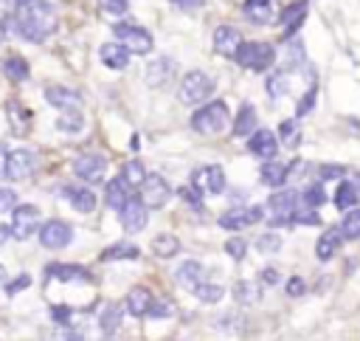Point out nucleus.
I'll return each mask as SVG.
<instances>
[{
    "label": "nucleus",
    "mask_w": 360,
    "mask_h": 341,
    "mask_svg": "<svg viewBox=\"0 0 360 341\" xmlns=\"http://www.w3.org/2000/svg\"><path fill=\"white\" fill-rule=\"evenodd\" d=\"M14 31L25 37L28 42H42L56 31L53 8L42 0H28L25 6H17L14 11Z\"/></svg>",
    "instance_id": "obj_1"
},
{
    "label": "nucleus",
    "mask_w": 360,
    "mask_h": 341,
    "mask_svg": "<svg viewBox=\"0 0 360 341\" xmlns=\"http://www.w3.org/2000/svg\"><path fill=\"white\" fill-rule=\"evenodd\" d=\"M211 93H214V79H211L208 73H202V70H188V73L183 76L180 87H177V99H180L183 104H188V107L202 104Z\"/></svg>",
    "instance_id": "obj_2"
},
{
    "label": "nucleus",
    "mask_w": 360,
    "mask_h": 341,
    "mask_svg": "<svg viewBox=\"0 0 360 341\" xmlns=\"http://www.w3.org/2000/svg\"><path fill=\"white\" fill-rule=\"evenodd\" d=\"M233 59H236L242 68L262 73V70H267V68L276 62V51H273L270 42H242V45L236 48Z\"/></svg>",
    "instance_id": "obj_3"
},
{
    "label": "nucleus",
    "mask_w": 360,
    "mask_h": 341,
    "mask_svg": "<svg viewBox=\"0 0 360 341\" xmlns=\"http://www.w3.org/2000/svg\"><path fill=\"white\" fill-rule=\"evenodd\" d=\"M191 127L202 135H217L228 127V104L225 101H208L191 116Z\"/></svg>",
    "instance_id": "obj_4"
},
{
    "label": "nucleus",
    "mask_w": 360,
    "mask_h": 341,
    "mask_svg": "<svg viewBox=\"0 0 360 341\" xmlns=\"http://www.w3.org/2000/svg\"><path fill=\"white\" fill-rule=\"evenodd\" d=\"M112 31H115V37L121 39V45H124L129 54L146 56V54L152 51V34H149L146 28H138V25H132V23H118Z\"/></svg>",
    "instance_id": "obj_5"
},
{
    "label": "nucleus",
    "mask_w": 360,
    "mask_h": 341,
    "mask_svg": "<svg viewBox=\"0 0 360 341\" xmlns=\"http://www.w3.org/2000/svg\"><path fill=\"white\" fill-rule=\"evenodd\" d=\"M138 189H141V200H143L146 209H160V206L169 200V194H172L166 178H163V175H155V172L143 175V180H141Z\"/></svg>",
    "instance_id": "obj_6"
},
{
    "label": "nucleus",
    "mask_w": 360,
    "mask_h": 341,
    "mask_svg": "<svg viewBox=\"0 0 360 341\" xmlns=\"http://www.w3.org/2000/svg\"><path fill=\"white\" fill-rule=\"evenodd\" d=\"M73 172L84 183H101L104 180V172H107V158L98 155V152H84V155L76 158Z\"/></svg>",
    "instance_id": "obj_7"
},
{
    "label": "nucleus",
    "mask_w": 360,
    "mask_h": 341,
    "mask_svg": "<svg viewBox=\"0 0 360 341\" xmlns=\"http://www.w3.org/2000/svg\"><path fill=\"white\" fill-rule=\"evenodd\" d=\"M37 223H39V209L37 206H14V211H11V237L14 240H28L31 234H34V228H37Z\"/></svg>",
    "instance_id": "obj_8"
},
{
    "label": "nucleus",
    "mask_w": 360,
    "mask_h": 341,
    "mask_svg": "<svg viewBox=\"0 0 360 341\" xmlns=\"http://www.w3.org/2000/svg\"><path fill=\"white\" fill-rule=\"evenodd\" d=\"M270 209H273L270 225H284V223H290L292 211L298 209V192H292V189L276 192V194L270 197Z\"/></svg>",
    "instance_id": "obj_9"
},
{
    "label": "nucleus",
    "mask_w": 360,
    "mask_h": 341,
    "mask_svg": "<svg viewBox=\"0 0 360 341\" xmlns=\"http://www.w3.org/2000/svg\"><path fill=\"white\" fill-rule=\"evenodd\" d=\"M118 211H121V225L127 234H138L141 228H146V206L141 197H127V203Z\"/></svg>",
    "instance_id": "obj_10"
},
{
    "label": "nucleus",
    "mask_w": 360,
    "mask_h": 341,
    "mask_svg": "<svg viewBox=\"0 0 360 341\" xmlns=\"http://www.w3.org/2000/svg\"><path fill=\"white\" fill-rule=\"evenodd\" d=\"M264 217V209L262 206H248V209H231L219 217V225L228 228V231H242L248 225H253L256 220Z\"/></svg>",
    "instance_id": "obj_11"
},
{
    "label": "nucleus",
    "mask_w": 360,
    "mask_h": 341,
    "mask_svg": "<svg viewBox=\"0 0 360 341\" xmlns=\"http://www.w3.org/2000/svg\"><path fill=\"white\" fill-rule=\"evenodd\" d=\"M34 152L31 149H11L6 161V178L8 180H25L34 172Z\"/></svg>",
    "instance_id": "obj_12"
},
{
    "label": "nucleus",
    "mask_w": 360,
    "mask_h": 341,
    "mask_svg": "<svg viewBox=\"0 0 360 341\" xmlns=\"http://www.w3.org/2000/svg\"><path fill=\"white\" fill-rule=\"evenodd\" d=\"M70 237H73V231L65 220H48L39 231V242L45 248H65L70 242Z\"/></svg>",
    "instance_id": "obj_13"
},
{
    "label": "nucleus",
    "mask_w": 360,
    "mask_h": 341,
    "mask_svg": "<svg viewBox=\"0 0 360 341\" xmlns=\"http://www.w3.org/2000/svg\"><path fill=\"white\" fill-rule=\"evenodd\" d=\"M194 186L197 189H202L205 194H219V192H225V172H222V166H202V169H197L194 172Z\"/></svg>",
    "instance_id": "obj_14"
},
{
    "label": "nucleus",
    "mask_w": 360,
    "mask_h": 341,
    "mask_svg": "<svg viewBox=\"0 0 360 341\" xmlns=\"http://www.w3.org/2000/svg\"><path fill=\"white\" fill-rule=\"evenodd\" d=\"M239 45H242V34H239L236 28L219 25V28L214 31V51H217L219 56H231V59H233V54H236Z\"/></svg>",
    "instance_id": "obj_15"
},
{
    "label": "nucleus",
    "mask_w": 360,
    "mask_h": 341,
    "mask_svg": "<svg viewBox=\"0 0 360 341\" xmlns=\"http://www.w3.org/2000/svg\"><path fill=\"white\" fill-rule=\"evenodd\" d=\"M45 99H48V104L56 107L59 113H65V110H79V107H82V96H79L76 90H70V87H48V90H45Z\"/></svg>",
    "instance_id": "obj_16"
},
{
    "label": "nucleus",
    "mask_w": 360,
    "mask_h": 341,
    "mask_svg": "<svg viewBox=\"0 0 360 341\" xmlns=\"http://www.w3.org/2000/svg\"><path fill=\"white\" fill-rule=\"evenodd\" d=\"M248 149L256 155V158H273L276 152H278V144H276V135L270 132V130H256L253 135H250V141H248Z\"/></svg>",
    "instance_id": "obj_17"
},
{
    "label": "nucleus",
    "mask_w": 360,
    "mask_h": 341,
    "mask_svg": "<svg viewBox=\"0 0 360 341\" xmlns=\"http://www.w3.org/2000/svg\"><path fill=\"white\" fill-rule=\"evenodd\" d=\"M174 279H177V285H180V287H186V290H191V293H194V287H197L200 282H205V268H202L197 259H186V262L177 268Z\"/></svg>",
    "instance_id": "obj_18"
},
{
    "label": "nucleus",
    "mask_w": 360,
    "mask_h": 341,
    "mask_svg": "<svg viewBox=\"0 0 360 341\" xmlns=\"http://www.w3.org/2000/svg\"><path fill=\"white\" fill-rule=\"evenodd\" d=\"M172 76H174V62H172L169 56H158L155 62L146 65V82H149L152 87L166 85Z\"/></svg>",
    "instance_id": "obj_19"
},
{
    "label": "nucleus",
    "mask_w": 360,
    "mask_h": 341,
    "mask_svg": "<svg viewBox=\"0 0 360 341\" xmlns=\"http://www.w3.org/2000/svg\"><path fill=\"white\" fill-rule=\"evenodd\" d=\"M98 56H101V62H104L107 68H112V70H124V68L129 65V51H127L121 42H107V45H101Z\"/></svg>",
    "instance_id": "obj_20"
},
{
    "label": "nucleus",
    "mask_w": 360,
    "mask_h": 341,
    "mask_svg": "<svg viewBox=\"0 0 360 341\" xmlns=\"http://www.w3.org/2000/svg\"><path fill=\"white\" fill-rule=\"evenodd\" d=\"M62 194L70 200V206L79 211V214H90L96 209V194L90 189H79V186H65Z\"/></svg>",
    "instance_id": "obj_21"
},
{
    "label": "nucleus",
    "mask_w": 360,
    "mask_h": 341,
    "mask_svg": "<svg viewBox=\"0 0 360 341\" xmlns=\"http://www.w3.org/2000/svg\"><path fill=\"white\" fill-rule=\"evenodd\" d=\"M340 240H343L340 228H326V231L321 234L318 245H315V254H318V259H321V262L332 259V256H335V251L340 248Z\"/></svg>",
    "instance_id": "obj_22"
},
{
    "label": "nucleus",
    "mask_w": 360,
    "mask_h": 341,
    "mask_svg": "<svg viewBox=\"0 0 360 341\" xmlns=\"http://www.w3.org/2000/svg\"><path fill=\"white\" fill-rule=\"evenodd\" d=\"M304 14H307V0H295L292 6H287L281 11V25H284V34H292L301 23H304Z\"/></svg>",
    "instance_id": "obj_23"
},
{
    "label": "nucleus",
    "mask_w": 360,
    "mask_h": 341,
    "mask_svg": "<svg viewBox=\"0 0 360 341\" xmlns=\"http://www.w3.org/2000/svg\"><path fill=\"white\" fill-rule=\"evenodd\" d=\"M360 203V186L354 183V180H343L340 186H338V194H335V206L338 209H343V211H349L352 206H357Z\"/></svg>",
    "instance_id": "obj_24"
},
{
    "label": "nucleus",
    "mask_w": 360,
    "mask_h": 341,
    "mask_svg": "<svg viewBox=\"0 0 360 341\" xmlns=\"http://www.w3.org/2000/svg\"><path fill=\"white\" fill-rule=\"evenodd\" d=\"M287 172H290V166L287 163H278V161H270L267 158V163L262 166V183L264 186H281L284 180H287Z\"/></svg>",
    "instance_id": "obj_25"
},
{
    "label": "nucleus",
    "mask_w": 360,
    "mask_h": 341,
    "mask_svg": "<svg viewBox=\"0 0 360 341\" xmlns=\"http://www.w3.org/2000/svg\"><path fill=\"white\" fill-rule=\"evenodd\" d=\"M149 304H152V296H149L146 287H132L127 293V310H129V316H146Z\"/></svg>",
    "instance_id": "obj_26"
},
{
    "label": "nucleus",
    "mask_w": 360,
    "mask_h": 341,
    "mask_svg": "<svg viewBox=\"0 0 360 341\" xmlns=\"http://www.w3.org/2000/svg\"><path fill=\"white\" fill-rule=\"evenodd\" d=\"M256 130V110L250 104H242V110L236 113V121H233V135L236 138H245Z\"/></svg>",
    "instance_id": "obj_27"
},
{
    "label": "nucleus",
    "mask_w": 360,
    "mask_h": 341,
    "mask_svg": "<svg viewBox=\"0 0 360 341\" xmlns=\"http://www.w3.org/2000/svg\"><path fill=\"white\" fill-rule=\"evenodd\" d=\"M245 14H248L253 23L267 25V23L273 20V0H248V3H245Z\"/></svg>",
    "instance_id": "obj_28"
},
{
    "label": "nucleus",
    "mask_w": 360,
    "mask_h": 341,
    "mask_svg": "<svg viewBox=\"0 0 360 341\" xmlns=\"http://www.w3.org/2000/svg\"><path fill=\"white\" fill-rule=\"evenodd\" d=\"M233 299H236V304L250 307V304H256V302L262 299V290H259V285H253V282H236V285H233Z\"/></svg>",
    "instance_id": "obj_29"
},
{
    "label": "nucleus",
    "mask_w": 360,
    "mask_h": 341,
    "mask_svg": "<svg viewBox=\"0 0 360 341\" xmlns=\"http://www.w3.org/2000/svg\"><path fill=\"white\" fill-rule=\"evenodd\" d=\"M107 206H112V209H121L124 203H127V197H129V186L121 180V178H115V180H110L107 183Z\"/></svg>",
    "instance_id": "obj_30"
},
{
    "label": "nucleus",
    "mask_w": 360,
    "mask_h": 341,
    "mask_svg": "<svg viewBox=\"0 0 360 341\" xmlns=\"http://www.w3.org/2000/svg\"><path fill=\"white\" fill-rule=\"evenodd\" d=\"M3 73H6L11 82H22V79H28V62H25L22 56H8V59L3 62Z\"/></svg>",
    "instance_id": "obj_31"
},
{
    "label": "nucleus",
    "mask_w": 360,
    "mask_h": 341,
    "mask_svg": "<svg viewBox=\"0 0 360 341\" xmlns=\"http://www.w3.org/2000/svg\"><path fill=\"white\" fill-rule=\"evenodd\" d=\"M152 251H155L158 256L169 259V256H174V254L180 251V242H177V237H172V234H160V237H155Z\"/></svg>",
    "instance_id": "obj_32"
},
{
    "label": "nucleus",
    "mask_w": 360,
    "mask_h": 341,
    "mask_svg": "<svg viewBox=\"0 0 360 341\" xmlns=\"http://www.w3.org/2000/svg\"><path fill=\"white\" fill-rule=\"evenodd\" d=\"M143 163L141 161H127L124 166H121V180L132 189V186H141V180H143Z\"/></svg>",
    "instance_id": "obj_33"
},
{
    "label": "nucleus",
    "mask_w": 360,
    "mask_h": 341,
    "mask_svg": "<svg viewBox=\"0 0 360 341\" xmlns=\"http://www.w3.org/2000/svg\"><path fill=\"white\" fill-rule=\"evenodd\" d=\"M48 276H56V279H87V271L79 268V265H48Z\"/></svg>",
    "instance_id": "obj_34"
},
{
    "label": "nucleus",
    "mask_w": 360,
    "mask_h": 341,
    "mask_svg": "<svg viewBox=\"0 0 360 341\" xmlns=\"http://www.w3.org/2000/svg\"><path fill=\"white\" fill-rule=\"evenodd\" d=\"M194 296H197L200 302H205V304H214V302H219V299L225 296V290H222L219 285H214V282H200V285L194 287Z\"/></svg>",
    "instance_id": "obj_35"
},
{
    "label": "nucleus",
    "mask_w": 360,
    "mask_h": 341,
    "mask_svg": "<svg viewBox=\"0 0 360 341\" xmlns=\"http://www.w3.org/2000/svg\"><path fill=\"white\" fill-rule=\"evenodd\" d=\"M340 234H343V240H357L360 237V209H349V214L340 223Z\"/></svg>",
    "instance_id": "obj_36"
},
{
    "label": "nucleus",
    "mask_w": 360,
    "mask_h": 341,
    "mask_svg": "<svg viewBox=\"0 0 360 341\" xmlns=\"http://www.w3.org/2000/svg\"><path fill=\"white\" fill-rule=\"evenodd\" d=\"M138 256V248L132 245V242H118V245H112V248H107V251H101V259H135Z\"/></svg>",
    "instance_id": "obj_37"
},
{
    "label": "nucleus",
    "mask_w": 360,
    "mask_h": 341,
    "mask_svg": "<svg viewBox=\"0 0 360 341\" xmlns=\"http://www.w3.org/2000/svg\"><path fill=\"white\" fill-rule=\"evenodd\" d=\"M118 318H121V310H118L115 304H107V307L101 310V318H98L101 333H104V335H112L115 327H118Z\"/></svg>",
    "instance_id": "obj_38"
},
{
    "label": "nucleus",
    "mask_w": 360,
    "mask_h": 341,
    "mask_svg": "<svg viewBox=\"0 0 360 341\" xmlns=\"http://www.w3.org/2000/svg\"><path fill=\"white\" fill-rule=\"evenodd\" d=\"M56 127L65 130V132H79V130H82V116H79V110H65V113L59 116Z\"/></svg>",
    "instance_id": "obj_39"
},
{
    "label": "nucleus",
    "mask_w": 360,
    "mask_h": 341,
    "mask_svg": "<svg viewBox=\"0 0 360 341\" xmlns=\"http://www.w3.org/2000/svg\"><path fill=\"white\" fill-rule=\"evenodd\" d=\"M278 135H281V144H287V147H295L298 138H301L295 121H281V124H278Z\"/></svg>",
    "instance_id": "obj_40"
},
{
    "label": "nucleus",
    "mask_w": 360,
    "mask_h": 341,
    "mask_svg": "<svg viewBox=\"0 0 360 341\" xmlns=\"http://www.w3.org/2000/svg\"><path fill=\"white\" fill-rule=\"evenodd\" d=\"M323 200H326V194L321 186H309V189H304V197H298V203H304V209H318Z\"/></svg>",
    "instance_id": "obj_41"
},
{
    "label": "nucleus",
    "mask_w": 360,
    "mask_h": 341,
    "mask_svg": "<svg viewBox=\"0 0 360 341\" xmlns=\"http://www.w3.org/2000/svg\"><path fill=\"white\" fill-rule=\"evenodd\" d=\"M174 313V302H155V304H149V310H146V316L149 318H169Z\"/></svg>",
    "instance_id": "obj_42"
},
{
    "label": "nucleus",
    "mask_w": 360,
    "mask_h": 341,
    "mask_svg": "<svg viewBox=\"0 0 360 341\" xmlns=\"http://www.w3.org/2000/svg\"><path fill=\"white\" fill-rule=\"evenodd\" d=\"M256 248H259L262 254H276V251L281 248V240H278L276 234H262V237L256 240Z\"/></svg>",
    "instance_id": "obj_43"
},
{
    "label": "nucleus",
    "mask_w": 360,
    "mask_h": 341,
    "mask_svg": "<svg viewBox=\"0 0 360 341\" xmlns=\"http://www.w3.org/2000/svg\"><path fill=\"white\" fill-rule=\"evenodd\" d=\"M225 251H228V256L242 259V256H245V251H248V242H245L242 237H231V240L225 242Z\"/></svg>",
    "instance_id": "obj_44"
},
{
    "label": "nucleus",
    "mask_w": 360,
    "mask_h": 341,
    "mask_svg": "<svg viewBox=\"0 0 360 341\" xmlns=\"http://www.w3.org/2000/svg\"><path fill=\"white\" fill-rule=\"evenodd\" d=\"M267 93H270V96H284V93H287V76H284V73L270 76V82H267Z\"/></svg>",
    "instance_id": "obj_45"
},
{
    "label": "nucleus",
    "mask_w": 360,
    "mask_h": 341,
    "mask_svg": "<svg viewBox=\"0 0 360 341\" xmlns=\"http://www.w3.org/2000/svg\"><path fill=\"white\" fill-rule=\"evenodd\" d=\"M98 8L107 14H124L129 8V0H98Z\"/></svg>",
    "instance_id": "obj_46"
},
{
    "label": "nucleus",
    "mask_w": 360,
    "mask_h": 341,
    "mask_svg": "<svg viewBox=\"0 0 360 341\" xmlns=\"http://www.w3.org/2000/svg\"><path fill=\"white\" fill-rule=\"evenodd\" d=\"M14 206H17V194L11 189H0V214L11 211Z\"/></svg>",
    "instance_id": "obj_47"
},
{
    "label": "nucleus",
    "mask_w": 360,
    "mask_h": 341,
    "mask_svg": "<svg viewBox=\"0 0 360 341\" xmlns=\"http://www.w3.org/2000/svg\"><path fill=\"white\" fill-rule=\"evenodd\" d=\"M290 220H295V223H307V225H318V223H321V217H318L312 209H309V211H298V209H295Z\"/></svg>",
    "instance_id": "obj_48"
},
{
    "label": "nucleus",
    "mask_w": 360,
    "mask_h": 341,
    "mask_svg": "<svg viewBox=\"0 0 360 341\" xmlns=\"http://www.w3.org/2000/svg\"><path fill=\"white\" fill-rule=\"evenodd\" d=\"M312 104H315V87H309V93H307V96H304V99L298 101L295 113H298V116H307V113L312 110Z\"/></svg>",
    "instance_id": "obj_49"
},
{
    "label": "nucleus",
    "mask_w": 360,
    "mask_h": 341,
    "mask_svg": "<svg viewBox=\"0 0 360 341\" xmlns=\"http://www.w3.org/2000/svg\"><path fill=\"white\" fill-rule=\"evenodd\" d=\"M304 62V48H301V42H290V65H301Z\"/></svg>",
    "instance_id": "obj_50"
},
{
    "label": "nucleus",
    "mask_w": 360,
    "mask_h": 341,
    "mask_svg": "<svg viewBox=\"0 0 360 341\" xmlns=\"http://www.w3.org/2000/svg\"><path fill=\"white\" fill-rule=\"evenodd\" d=\"M346 169L343 166H321V180H335V178H340Z\"/></svg>",
    "instance_id": "obj_51"
},
{
    "label": "nucleus",
    "mask_w": 360,
    "mask_h": 341,
    "mask_svg": "<svg viewBox=\"0 0 360 341\" xmlns=\"http://www.w3.org/2000/svg\"><path fill=\"white\" fill-rule=\"evenodd\" d=\"M304 287H307V285H304V279H298V276H292V279L287 282V293H290V296H304Z\"/></svg>",
    "instance_id": "obj_52"
},
{
    "label": "nucleus",
    "mask_w": 360,
    "mask_h": 341,
    "mask_svg": "<svg viewBox=\"0 0 360 341\" xmlns=\"http://www.w3.org/2000/svg\"><path fill=\"white\" fill-rule=\"evenodd\" d=\"M172 3H174V6H180L183 11H191V8H200L205 0H172Z\"/></svg>",
    "instance_id": "obj_53"
},
{
    "label": "nucleus",
    "mask_w": 360,
    "mask_h": 341,
    "mask_svg": "<svg viewBox=\"0 0 360 341\" xmlns=\"http://www.w3.org/2000/svg\"><path fill=\"white\" fill-rule=\"evenodd\" d=\"M25 285H28V276H20V279L8 282V287H6V290H8V293H20V290H22Z\"/></svg>",
    "instance_id": "obj_54"
},
{
    "label": "nucleus",
    "mask_w": 360,
    "mask_h": 341,
    "mask_svg": "<svg viewBox=\"0 0 360 341\" xmlns=\"http://www.w3.org/2000/svg\"><path fill=\"white\" fill-rule=\"evenodd\" d=\"M53 318H59V321H68L70 318V307H53V313H51Z\"/></svg>",
    "instance_id": "obj_55"
},
{
    "label": "nucleus",
    "mask_w": 360,
    "mask_h": 341,
    "mask_svg": "<svg viewBox=\"0 0 360 341\" xmlns=\"http://www.w3.org/2000/svg\"><path fill=\"white\" fill-rule=\"evenodd\" d=\"M6 161H8V149L0 147V178H6Z\"/></svg>",
    "instance_id": "obj_56"
},
{
    "label": "nucleus",
    "mask_w": 360,
    "mask_h": 341,
    "mask_svg": "<svg viewBox=\"0 0 360 341\" xmlns=\"http://www.w3.org/2000/svg\"><path fill=\"white\" fill-rule=\"evenodd\" d=\"M8 237H11V228H8V225H0V245H3Z\"/></svg>",
    "instance_id": "obj_57"
},
{
    "label": "nucleus",
    "mask_w": 360,
    "mask_h": 341,
    "mask_svg": "<svg viewBox=\"0 0 360 341\" xmlns=\"http://www.w3.org/2000/svg\"><path fill=\"white\" fill-rule=\"evenodd\" d=\"M276 279H278L276 271H264V273H262V282H276Z\"/></svg>",
    "instance_id": "obj_58"
},
{
    "label": "nucleus",
    "mask_w": 360,
    "mask_h": 341,
    "mask_svg": "<svg viewBox=\"0 0 360 341\" xmlns=\"http://www.w3.org/2000/svg\"><path fill=\"white\" fill-rule=\"evenodd\" d=\"M3 279H6V268L0 265V282H3Z\"/></svg>",
    "instance_id": "obj_59"
},
{
    "label": "nucleus",
    "mask_w": 360,
    "mask_h": 341,
    "mask_svg": "<svg viewBox=\"0 0 360 341\" xmlns=\"http://www.w3.org/2000/svg\"><path fill=\"white\" fill-rule=\"evenodd\" d=\"M11 3H14V6H25L28 0H11Z\"/></svg>",
    "instance_id": "obj_60"
}]
</instances>
